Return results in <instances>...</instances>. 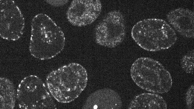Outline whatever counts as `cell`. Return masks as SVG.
<instances>
[{"mask_svg":"<svg viewBox=\"0 0 194 109\" xmlns=\"http://www.w3.org/2000/svg\"><path fill=\"white\" fill-rule=\"evenodd\" d=\"M122 104L121 97L115 90L104 88L95 91L87 98L82 107L85 109H119Z\"/></svg>","mask_w":194,"mask_h":109,"instance_id":"9","label":"cell"},{"mask_svg":"<svg viewBox=\"0 0 194 109\" xmlns=\"http://www.w3.org/2000/svg\"><path fill=\"white\" fill-rule=\"evenodd\" d=\"M194 50L189 51L182 58L180 64L183 71L186 73L193 74L194 71Z\"/></svg>","mask_w":194,"mask_h":109,"instance_id":"13","label":"cell"},{"mask_svg":"<svg viewBox=\"0 0 194 109\" xmlns=\"http://www.w3.org/2000/svg\"><path fill=\"white\" fill-rule=\"evenodd\" d=\"M0 36L10 41L19 39L23 33L24 17L15 2L12 0H0Z\"/></svg>","mask_w":194,"mask_h":109,"instance_id":"7","label":"cell"},{"mask_svg":"<svg viewBox=\"0 0 194 109\" xmlns=\"http://www.w3.org/2000/svg\"><path fill=\"white\" fill-rule=\"evenodd\" d=\"M0 109H13L15 104L16 93L13 83L9 79L0 78Z\"/></svg>","mask_w":194,"mask_h":109,"instance_id":"12","label":"cell"},{"mask_svg":"<svg viewBox=\"0 0 194 109\" xmlns=\"http://www.w3.org/2000/svg\"><path fill=\"white\" fill-rule=\"evenodd\" d=\"M185 100L187 108L194 109V86L192 84L188 88L185 95Z\"/></svg>","mask_w":194,"mask_h":109,"instance_id":"14","label":"cell"},{"mask_svg":"<svg viewBox=\"0 0 194 109\" xmlns=\"http://www.w3.org/2000/svg\"><path fill=\"white\" fill-rule=\"evenodd\" d=\"M42 80L30 75L24 78L18 84L16 93L18 106L23 109L57 108L52 97Z\"/></svg>","mask_w":194,"mask_h":109,"instance_id":"5","label":"cell"},{"mask_svg":"<svg viewBox=\"0 0 194 109\" xmlns=\"http://www.w3.org/2000/svg\"><path fill=\"white\" fill-rule=\"evenodd\" d=\"M130 75L139 87L153 93H166L172 86L170 72L159 62L149 57L136 59L131 66Z\"/></svg>","mask_w":194,"mask_h":109,"instance_id":"4","label":"cell"},{"mask_svg":"<svg viewBox=\"0 0 194 109\" xmlns=\"http://www.w3.org/2000/svg\"><path fill=\"white\" fill-rule=\"evenodd\" d=\"M126 35L124 17L119 10L111 11L96 26L94 38L98 45L110 48L121 43Z\"/></svg>","mask_w":194,"mask_h":109,"instance_id":"6","label":"cell"},{"mask_svg":"<svg viewBox=\"0 0 194 109\" xmlns=\"http://www.w3.org/2000/svg\"><path fill=\"white\" fill-rule=\"evenodd\" d=\"M168 21L181 35L188 38L194 37V13L188 8H179L166 14Z\"/></svg>","mask_w":194,"mask_h":109,"instance_id":"10","label":"cell"},{"mask_svg":"<svg viewBox=\"0 0 194 109\" xmlns=\"http://www.w3.org/2000/svg\"><path fill=\"white\" fill-rule=\"evenodd\" d=\"M88 74L81 64L72 63L50 72L46 80L51 95L59 102L67 103L77 98L86 88Z\"/></svg>","mask_w":194,"mask_h":109,"instance_id":"2","label":"cell"},{"mask_svg":"<svg viewBox=\"0 0 194 109\" xmlns=\"http://www.w3.org/2000/svg\"><path fill=\"white\" fill-rule=\"evenodd\" d=\"M46 2L54 6L63 5L69 2V0H46Z\"/></svg>","mask_w":194,"mask_h":109,"instance_id":"15","label":"cell"},{"mask_svg":"<svg viewBox=\"0 0 194 109\" xmlns=\"http://www.w3.org/2000/svg\"><path fill=\"white\" fill-rule=\"evenodd\" d=\"M131 36L141 48L152 52L170 48L177 39L175 30L166 21L155 18L136 23L132 29Z\"/></svg>","mask_w":194,"mask_h":109,"instance_id":"3","label":"cell"},{"mask_svg":"<svg viewBox=\"0 0 194 109\" xmlns=\"http://www.w3.org/2000/svg\"><path fill=\"white\" fill-rule=\"evenodd\" d=\"M102 4L99 0H73L67 10V18L72 25L81 27L90 25L100 15Z\"/></svg>","mask_w":194,"mask_h":109,"instance_id":"8","label":"cell"},{"mask_svg":"<svg viewBox=\"0 0 194 109\" xmlns=\"http://www.w3.org/2000/svg\"><path fill=\"white\" fill-rule=\"evenodd\" d=\"M29 51L34 58L42 60L51 59L64 49V34L61 28L46 14L35 15L31 23Z\"/></svg>","mask_w":194,"mask_h":109,"instance_id":"1","label":"cell"},{"mask_svg":"<svg viewBox=\"0 0 194 109\" xmlns=\"http://www.w3.org/2000/svg\"><path fill=\"white\" fill-rule=\"evenodd\" d=\"M129 109H166L163 97L156 93H144L135 96L129 104Z\"/></svg>","mask_w":194,"mask_h":109,"instance_id":"11","label":"cell"}]
</instances>
